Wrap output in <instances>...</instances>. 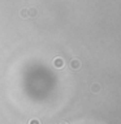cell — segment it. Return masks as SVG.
<instances>
[{"instance_id":"obj_1","label":"cell","mask_w":121,"mask_h":124,"mask_svg":"<svg viewBox=\"0 0 121 124\" xmlns=\"http://www.w3.org/2000/svg\"><path fill=\"white\" fill-rule=\"evenodd\" d=\"M81 65H82V63H81L79 59H73L72 62H70V68H72L73 71H78L81 68Z\"/></svg>"},{"instance_id":"obj_2","label":"cell","mask_w":121,"mask_h":124,"mask_svg":"<svg viewBox=\"0 0 121 124\" xmlns=\"http://www.w3.org/2000/svg\"><path fill=\"white\" fill-rule=\"evenodd\" d=\"M53 67H55V68H57V69H61L63 67H64V60H63V58L57 56V58L53 59Z\"/></svg>"},{"instance_id":"obj_3","label":"cell","mask_w":121,"mask_h":124,"mask_svg":"<svg viewBox=\"0 0 121 124\" xmlns=\"http://www.w3.org/2000/svg\"><path fill=\"white\" fill-rule=\"evenodd\" d=\"M100 90H102V88H100L99 84H93V85H91V92L93 93L98 94V93H100Z\"/></svg>"},{"instance_id":"obj_4","label":"cell","mask_w":121,"mask_h":124,"mask_svg":"<svg viewBox=\"0 0 121 124\" xmlns=\"http://www.w3.org/2000/svg\"><path fill=\"white\" fill-rule=\"evenodd\" d=\"M28 12H29V17H36V15H38L36 8H29Z\"/></svg>"},{"instance_id":"obj_5","label":"cell","mask_w":121,"mask_h":124,"mask_svg":"<svg viewBox=\"0 0 121 124\" xmlns=\"http://www.w3.org/2000/svg\"><path fill=\"white\" fill-rule=\"evenodd\" d=\"M20 17H22V18H28V17H29L28 8H25V9H21V11H20Z\"/></svg>"},{"instance_id":"obj_6","label":"cell","mask_w":121,"mask_h":124,"mask_svg":"<svg viewBox=\"0 0 121 124\" xmlns=\"http://www.w3.org/2000/svg\"><path fill=\"white\" fill-rule=\"evenodd\" d=\"M29 124H40V122H39L38 119H31V120L29 122Z\"/></svg>"},{"instance_id":"obj_7","label":"cell","mask_w":121,"mask_h":124,"mask_svg":"<svg viewBox=\"0 0 121 124\" xmlns=\"http://www.w3.org/2000/svg\"><path fill=\"white\" fill-rule=\"evenodd\" d=\"M60 124H68V123H60Z\"/></svg>"}]
</instances>
